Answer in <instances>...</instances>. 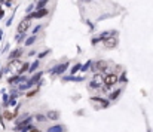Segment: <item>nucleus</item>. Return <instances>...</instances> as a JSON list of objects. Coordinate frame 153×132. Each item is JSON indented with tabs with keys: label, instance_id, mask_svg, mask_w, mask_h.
Returning a JSON list of instances; mask_svg holds the SVG:
<instances>
[{
	"label": "nucleus",
	"instance_id": "nucleus-1",
	"mask_svg": "<svg viewBox=\"0 0 153 132\" xmlns=\"http://www.w3.org/2000/svg\"><path fill=\"white\" fill-rule=\"evenodd\" d=\"M30 24H31V16L24 18V19L18 24V33H19V34H24V33L30 28Z\"/></svg>",
	"mask_w": 153,
	"mask_h": 132
},
{
	"label": "nucleus",
	"instance_id": "nucleus-2",
	"mask_svg": "<svg viewBox=\"0 0 153 132\" xmlns=\"http://www.w3.org/2000/svg\"><path fill=\"white\" fill-rule=\"evenodd\" d=\"M116 82H119V79H117V76H116V74H107V76L104 77V85H105L107 88L114 86V85H116Z\"/></svg>",
	"mask_w": 153,
	"mask_h": 132
},
{
	"label": "nucleus",
	"instance_id": "nucleus-3",
	"mask_svg": "<svg viewBox=\"0 0 153 132\" xmlns=\"http://www.w3.org/2000/svg\"><path fill=\"white\" fill-rule=\"evenodd\" d=\"M117 44V37L113 34V36H110V37H107V39H104V46L105 47H114Z\"/></svg>",
	"mask_w": 153,
	"mask_h": 132
},
{
	"label": "nucleus",
	"instance_id": "nucleus-4",
	"mask_svg": "<svg viewBox=\"0 0 153 132\" xmlns=\"http://www.w3.org/2000/svg\"><path fill=\"white\" fill-rule=\"evenodd\" d=\"M92 70L94 71H104V70H107V62L105 61H97L92 65Z\"/></svg>",
	"mask_w": 153,
	"mask_h": 132
},
{
	"label": "nucleus",
	"instance_id": "nucleus-5",
	"mask_svg": "<svg viewBox=\"0 0 153 132\" xmlns=\"http://www.w3.org/2000/svg\"><path fill=\"white\" fill-rule=\"evenodd\" d=\"M101 83H104V77H102L101 74H95L94 80L91 82V86L92 88H98V86H101Z\"/></svg>",
	"mask_w": 153,
	"mask_h": 132
},
{
	"label": "nucleus",
	"instance_id": "nucleus-6",
	"mask_svg": "<svg viewBox=\"0 0 153 132\" xmlns=\"http://www.w3.org/2000/svg\"><path fill=\"white\" fill-rule=\"evenodd\" d=\"M48 15V9L46 7H40L37 12H33V15H30L31 18H43Z\"/></svg>",
	"mask_w": 153,
	"mask_h": 132
},
{
	"label": "nucleus",
	"instance_id": "nucleus-7",
	"mask_svg": "<svg viewBox=\"0 0 153 132\" xmlns=\"http://www.w3.org/2000/svg\"><path fill=\"white\" fill-rule=\"evenodd\" d=\"M67 67H68V62H64V64H61V65L55 67V68L52 70V74H62V73L67 70Z\"/></svg>",
	"mask_w": 153,
	"mask_h": 132
},
{
	"label": "nucleus",
	"instance_id": "nucleus-8",
	"mask_svg": "<svg viewBox=\"0 0 153 132\" xmlns=\"http://www.w3.org/2000/svg\"><path fill=\"white\" fill-rule=\"evenodd\" d=\"M21 65H22V62H21L19 59H16V58L12 59V61L9 62V68H10V70H18V71H19Z\"/></svg>",
	"mask_w": 153,
	"mask_h": 132
},
{
	"label": "nucleus",
	"instance_id": "nucleus-9",
	"mask_svg": "<svg viewBox=\"0 0 153 132\" xmlns=\"http://www.w3.org/2000/svg\"><path fill=\"white\" fill-rule=\"evenodd\" d=\"M40 77H42V73H37V74H34V76L31 77V80H30V82H28L27 85H28V86H31V85H34V83H37Z\"/></svg>",
	"mask_w": 153,
	"mask_h": 132
},
{
	"label": "nucleus",
	"instance_id": "nucleus-10",
	"mask_svg": "<svg viewBox=\"0 0 153 132\" xmlns=\"http://www.w3.org/2000/svg\"><path fill=\"white\" fill-rule=\"evenodd\" d=\"M48 132H64V126H61V125H56V126H52L48 129Z\"/></svg>",
	"mask_w": 153,
	"mask_h": 132
},
{
	"label": "nucleus",
	"instance_id": "nucleus-11",
	"mask_svg": "<svg viewBox=\"0 0 153 132\" xmlns=\"http://www.w3.org/2000/svg\"><path fill=\"white\" fill-rule=\"evenodd\" d=\"M21 53H22V50H21V49H15L13 52H10V55H9V56H10V59H15V58H18Z\"/></svg>",
	"mask_w": 153,
	"mask_h": 132
},
{
	"label": "nucleus",
	"instance_id": "nucleus-12",
	"mask_svg": "<svg viewBox=\"0 0 153 132\" xmlns=\"http://www.w3.org/2000/svg\"><path fill=\"white\" fill-rule=\"evenodd\" d=\"M58 117H59L58 111H53V110H52V111H49V113H48V119H51V120H56Z\"/></svg>",
	"mask_w": 153,
	"mask_h": 132
},
{
	"label": "nucleus",
	"instance_id": "nucleus-13",
	"mask_svg": "<svg viewBox=\"0 0 153 132\" xmlns=\"http://www.w3.org/2000/svg\"><path fill=\"white\" fill-rule=\"evenodd\" d=\"M92 101H97V102H101V105H104V107H107L108 105V101L107 99H102V98H92Z\"/></svg>",
	"mask_w": 153,
	"mask_h": 132
},
{
	"label": "nucleus",
	"instance_id": "nucleus-14",
	"mask_svg": "<svg viewBox=\"0 0 153 132\" xmlns=\"http://www.w3.org/2000/svg\"><path fill=\"white\" fill-rule=\"evenodd\" d=\"M3 116H4V119H6V120H12V119L15 117V113H10V111H4V114H3Z\"/></svg>",
	"mask_w": 153,
	"mask_h": 132
},
{
	"label": "nucleus",
	"instance_id": "nucleus-15",
	"mask_svg": "<svg viewBox=\"0 0 153 132\" xmlns=\"http://www.w3.org/2000/svg\"><path fill=\"white\" fill-rule=\"evenodd\" d=\"M79 70H82V64H76V65L71 68V71H70V73H71V74H76Z\"/></svg>",
	"mask_w": 153,
	"mask_h": 132
},
{
	"label": "nucleus",
	"instance_id": "nucleus-16",
	"mask_svg": "<svg viewBox=\"0 0 153 132\" xmlns=\"http://www.w3.org/2000/svg\"><path fill=\"white\" fill-rule=\"evenodd\" d=\"M65 80H70V82H82L83 77H74V76H70V77H65Z\"/></svg>",
	"mask_w": 153,
	"mask_h": 132
},
{
	"label": "nucleus",
	"instance_id": "nucleus-17",
	"mask_svg": "<svg viewBox=\"0 0 153 132\" xmlns=\"http://www.w3.org/2000/svg\"><path fill=\"white\" fill-rule=\"evenodd\" d=\"M120 92H122V89H116V90H114V92L110 95V98H111V99H116V98L120 95Z\"/></svg>",
	"mask_w": 153,
	"mask_h": 132
},
{
	"label": "nucleus",
	"instance_id": "nucleus-18",
	"mask_svg": "<svg viewBox=\"0 0 153 132\" xmlns=\"http://www.w3.org/2000/svg\"><path fill=\"white\" fill-rule=\"evenodd\" d=\"M34 40H36V37H34V36H31V37H28V39L25 40V44H27V46H30V44L34 43Z\"/></svg>",
	"mask_w": 153,
	"mask_h": 132
},
{
	"label": "nucleus",
	"instance_id": "nucleus-19",
	"mask_svg": "<svg viewBox=\"0 0 153 132\" xmlns=\"http://www.w3.org/2000/svg\"><path fill=\"white\" fill-rule=\"evenodd\" d=\"M28 67H30V65H28L27 62H25V64H22V65H21V68H19V73H24V71H27V70H28Z\"/></svg>",
	"mask_w": 153,
	"mask_h": 132
},
{
	"label": "nucleus",
	"instance_id": "nucleus-20",
	"mask_svg": "<svg viewBox=\"0 0 153 132\" xmlns=\"http://www.w3.org/2000/svg\"><path fill=\"white\" fill-rule=\"evenodd\" d=\"M36 119H37L39 122H45V120H46L48 117H46L45 114H37V116H36Z\"/></svg>",
	"mask_w": 153,
	"mask_h": 132
},
{
	"label": "nucleus",
	"instance_id": "nucleus-21",
	"mask_svg": "<svg viewBox=\"0 0 153 132\" xmlns=\"http://www.w3.org/2000/svg\"><path fill=\"white\" fill-rule=\"evenodd\" d=\"M49 0H40L39 3H37V9H40V7H45V4L48 3Z\"/></svg>",
	"mask_w": 153,
	"mask_h": 132
},
{
	"label": "nucleus",
	"instance_id": "nucleus-22",
	"mask_svg": "<svg viewBox=\"0 0 153 132\" xmlns=\"http://www.w3.org/2000/svg\"><path fill=\"white\" fill-rule=\"evenodd\" d=\"M91 64H92V62H91V61H88V62H86L85 65H82V70H83V71H86V70H89V67H91Z\"/></svg>",
	"mask_w": 153,
	"mask_h": 132
},
{
	"label": "nucleus",
	"instance_id": "nucleus-23",
	"mask_svg": "<svg viewBox=\"0 0 153 132\" xmlns=\"http://www.w3.org/2000/svg\"><path fill=\"white\" fill-rule=\"evenodd\" d=\"M37 65H39V62H37V61H36V62H33V64H31V68H30V71L33 73V71L37 68Z\"/></svg>",
	"mask_w": 153,
	"mask_h": 132
},
{
	"label": "nucleus",
	"instance_id": "nucleus-24",
	"mask_svg": "<svg viewBox=\"0 0 153 132\" xmlns=\"http://www.w3.org/2000/svg\"><path fill=\"white\" fill-rule=\"evenodd\" d=\"M49 53V50H45V52H42L40 55H39V58H45V55H48Z\"/></svg>",
	"mask_w": 153,
	"mask_h": 132
},
{
	"label": "nucleus",
	"instance_id": "nucleus-25",
	"mask_svg": "<svg viewBox=\"0 0 153 132\" xmlns=\"http://www.w3.org/2000/svg\"><path fill=\"white\" fill-rule=\"evenodd\" d=\"M119 82H126V76H125V73L122 74V77H120V80Z\"/></svg>",
	"mask_w": 153,
	"mask_h": 132
},
{
	"label": "nucleus",
	"instance_id": "nucleus-26",
	"mask_svg": "<svg viewBox=\"0 0 153 132\" xmlns=\"http://www.w3.org/2000/svg\"><path fill=\"white\" fill-rule=\"evenodd\" d=\"M39 30H40V25H37V27H36V28H34V31H33V34H36V33H37V31H39Z\"/></svg>",
	"mask_w": 153,
	"mask_h": 132
},
{
	"label": "nucleus",
	"instance_id": "nucleus-27",
	"mask_svg": "<svg viewBox=\"0 0 153 132\" xmlns=\"http://www.w3.org/2000/svg\"><path fill=\"white\" fill-rule=\"evenodd\" d=\"M36 92H37V90H33V92H28L27 95H28V96H31V95H36Z\"/></svg>",
	"mask_w": 153,
	"mask_h": 132
},
{
	"label": "nucleus",
	"instance_id": "nucleus-28",
	"mask_svg": "<svg viewBox=\"0 0 153 132\" xmlns=\"http://www.w3.org/2000/svg\"><path fill=\"white\" fill-rule=\"evenodd\" d=\"M1 1L6 3V4H10V3H12V0H1Z\"/></svg>",
	"mask_w": 153,
	"mask_h": 132
},
{
	"label": "nucleus",
	"instance_id": "nucleus-29",
	"mask_svg": "<svg viewBox=\"0 0 153 132\" xmlns=\"http://www.w3.org/2000/svg\"><path fill=\"white\" fill-rule=\"evenodd\" d=\"M33 7H34V6H33V4H30V6H28V9H27V12H31V9H33Z\"/></svg>",
	"mask_w": 153,
	"mask_h": 132
},
{
	"label": "nucleus",
	"instance_id": "nucleus-30",
	"mask_svg": "<svg viewBox=\"0 0 153 132\" xmlns=\"http://www.w3.org/2000/svg\"><path fill=\"white\" fill-rule=\"evenodd\" d=\"M30 132H40V131H39V129H34V128H31V129H30Z\"/></svg>",
	"mask_w": 153,
	"mask_h": 132
}]
</instances>
